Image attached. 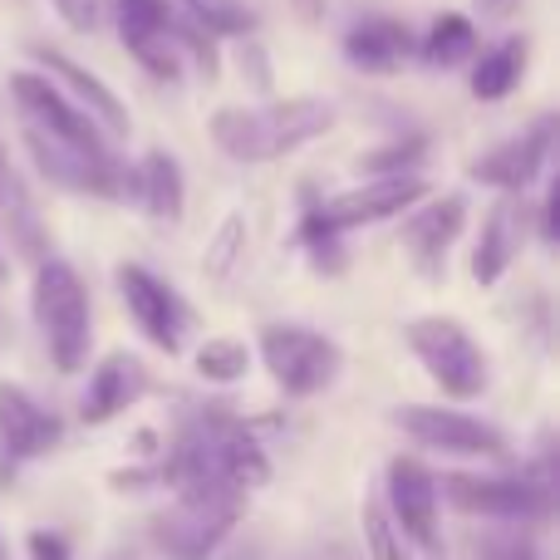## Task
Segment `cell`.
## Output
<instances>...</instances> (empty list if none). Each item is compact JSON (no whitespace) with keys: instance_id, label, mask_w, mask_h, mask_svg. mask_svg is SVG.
Segmentation results:
<instances>
[{"instance_id":"23","label":"cell","mask_w":560,"mask_h":560,"mask_svg":"<svg viewBox=\"0 0 560 560\" xmlns=\"http://www.w3.org/2000/svg\"><path fill=\"white\" fill-rule=\"evenodd\" d=\"M472 49H477V25L467 15H457V10H447V15H438L423 35V65L428 69H457L472 59Z\"/></svg>"},{"instance_id":"11","label":"cell","mask_w":560,"mask_h":560,"mask_svg":"<svg viewBox=\"0 0 560 560\" xmlns=\"http://www.w3.org/2000/svg\"><path fill=\"white\" fill-rule=\"evenodd\" d=\"M114 30L153 79H177L183 59L173 35V0H114Z\"/></svg>"},{"instance_id":"37","label":"cell","mask_w":560,"mask_h":560,"mask_svg":"<svg viewBox=\"0 0 560 560\" xmlns=\"http://www.w3.org/2000/svg\"><path fill=\"white\" fill-rule=\"evenodd\" d=\"M0 560H5V546H0Z\"/></svg>"},{"instance_id":"30","label":"cell","mask_w":560,"mask_h":560,"mask_svg":"<svg viewBox=\"0 0 560 560\" xmlns=\"http://www.w3.org/2000/svg\"><path fill=\"white\" fill-rule=\"evenodd\" d=\"M25 556L30 560H74L69 556V541L65 536H55V532H30L25 536Z\"/></svg>"},{"instance_id":"34","label":"cell","mask_w":560,"mask_h":560,"mask_svg":"<svg viewBox=\"0 0 560 560\" xmlns=\"http://www.w3.org/2000/svg\"><path fill=\"white\" fill-rule=\"evenodd\" d=\"M290 10H295L305 25H319V20L329 15V0H290Z\"/></svg>"},{"instance_id":"36","label":"cell","mask_w":560,"mask_h":560,"mask_svg":"<svg viewBox=\"0 0 560 560\" xmlns=\"http://www.w3.org/2000/svg\"><path fill=\"white\" fill-rule=\"evenodd\" d=\"M0 276H5V261H0Z\"/></svg>"},{"instance_id":"31","label":"cell","mask_w":560,"mask_h":560,"mask_svg":"<svg viewBox=\"0 0 560 560\" xmlns=\"http://www.w3.org/2000/svg\"><path fill=\"white\" fill-rule=\"evenodd\" d=\"M242 69L252 74V84L256 89H271V65H266V55H261V45H256V35H242Z\"/></svg>"},{"instance_id":"12","label":"cell","mask_w":560,"mask_h":560,"mask_svg":"<svg viewBox=\"0 0 560 560\" xmlns=\"http://www.w3.org/2000/svg\"><path fill=\"white\" fill-rule=\"evenodd\" d=\"M428 192L423 177H374V183L354 187V192H339L329 197V202H315L319 222L329 226L335 236L345 232H359V226H374V222H388V217L408 212V207H418Z\"/></svg>"},{"instance_id":"33","label":"cell","mask_w":560,"mask_h":560,"mask_svg":"<svg viewBox=\"0 0 560 560\" xmlns=\"http://www.w3.org/2000/svg\"><path fill=\"white\" fill-rule=\"evenodd\" d=\"M556 236H560V183L551 187V197H546V207H541V242L556 246Z\"/></svg>"},{"instance_id":"14","label":"cell","mask_w":560,"mask_h":560,"mask_svg":"<svg viewBox=\"0 0 560 560\" xmlns=\"http://www.w3.org/2000/svg\"><path fill=\"white\" fill-rule=\"evenodd\" d=\"M463 226H467V197L463 192L428 197V202H418L413 212H408L398 242H404L408 261H413L418 271H423L428 280H438L443 276L447 252H453V242L463 236Z\"/></svg>"},{"instance_id":"2","label":"cell","mask_w":560,"mask_h":560,"mask_svg":"<svg viewBox=\"0 0 560 560\" xmlns=\"http://www.w3.org/2000/svg\"><path fill=\"white\" fill-rule=\"evenodd\" d=\"M30 305H35V325L49 345V359H55L59 374H79L89 359V290L84 280L74 276V266L49 256V261L35 266V290H30Z\"/></svg>"},{"instance_id":"8","label":"cell","mask_w":560,"mask_h":560,"mask_svg":"<svg viewBox=\"0 0 560 560\" xmlns=\"http://www.w3.org/2000/svg\"><path fill=\"white\" fill-rule=\"evenodd\" d=\"M394 423L404 428L413 443L438 447L453 457H506V438L492 423L457 408H438V404H404L394 408Z\"/></svg>"},{"instance_id":"1","label":"cell","mask_w":560,"mask_h":560,"mask_svg":"<svg viewBox=\"0 0 560 560\" xmlns=\"http://www.w3.org/2000/svg\"><path fill=\"white\" fill-rule=\"evenodd\" d=\"M207 128H212L217 148L236 163H276V158L329 133L335 128V104L315 94H295L266 108H217Z\"/></svg>"},{"instance_id":"25","label":"cell","mask_w":560,"mask_h":560,"mask_svg":"<svg viewBox=\"0 0 560 560\" xmlns=\"http://www.w3.org/2000/svg\"><path fill=\"white\" fill-rule=\"evenodd\" d=\"M187 25H197L202 35H252L256 30V10L242 5V0H187Z\"/></svg>"},{"instance_id":"15","label":"cell","mask_w":560,"mask_h":560,"mask_svg":"<svg viewBox=\"0 0 560 560\" xmlns=\"http://www.w3.org/2000/svg\"><path fill=\"white\" fill-rule=\"evenodd\" d=\"M30 59L39 65V74H45L49 84H65L69 94H74V104L84 108V114L94 118L98 128H108L114 138L128 133V108L118 104L114 89H108L98 74H89L79 59H69L65 49H55V45H30Z\"/></svg>"},{"instance_id":"19","label":"cell","mask_w":560,"mask_h":560,"mask_svg":"<svg viewBox=\"0 0 560 560\" xmlns=\"http://www.w3.org/2000/svg\"><path fill=\"white\" fill-rule=\"evenodd\" d=\"M408 55H413V35H408V25H398L388 15L359 20L345 35V59L364 74H394L398 65H408Z\"/></svg>"},{"instance_id":"20","label":"cell","mask_w":560,"mask_h":560,"mask_svg":"<svg viewBox=\"0 0 560 560\" xmlns=\"http://www.w3.org/2000/svg\"><path fill=\"white\" fill-rule=\"evenodd\" d=\"M133 197L158 222H183V207H187L183 163H177L173 153H148L143 167L133 173Z\"/></svg>"},{"instance_id":"3","label":"cell","mask_w":560,"mask_h":560,"mask_svg":"<svg viewBox=\"0 0 560 560\" xmlns=\"http://www.w3.org/2000/svg\"><path fill=\"white\" fill-rule=\"evenodd\" d=\"M236 506H242V492H232L226 482L187 487V492H177L173 512L153 522V541L173 560H207L232 532Z\"/></svg>"},{"instance_id":"22","label":"cell","mask_w":560,"mask_h":560,"mask_svg":"<svg viewBox=\"0 0 560 560\" xmlns=\"http://www.w3.org/2000/svg\"><path fill=\"white\" fill-rule=\"evenodd\" d=\"M526 59H532V49H526V39H506V45L487 49V55L472 65V94H477V98H487V104H497V98H506L516 84H522V74H526Z\"/></svg>"},{"instance_id":"21","label":"cell","mask_w":560,"mask_h":560,"mask_svg":"<svg viewBox=\"0 0 560 560\" xmlns=\"http://www.w3.org/2000/svg\"><path fill=\"white\" fill-rule=\"evenodd\" d=\"M0 226H5L10 246H15L20 256L45 261V232H39V217H35V207H30L25 187H20L15 167H10L5 148H0Z\"/></svg>"},{"instance_id":"29","label":"cell","mask_w":560,"mask_h":560,"mask_svg":"<svg viewBox=\"0 0 560 560\" xmlns=\"http://www.w3.org/2000/svg\"><path fill=\"white\" fill-rule=\"evenodd\" d=\"M477 560H541L536 556V541L522 532H502V536H487L477 546Z\"/></svg>"},{"instance_id":"13","label":"cell","mask_w":560,"mask_h":560,"mask_svg":"<svg viewBox=\"0 0 560 560\" xmlns=\"http://www.w3.org/2000/svg\"><path fill=\"white\" fill-rule=\"evenodd\" d=\"M551 153H556V118L546 114V118H536L526 133L506 138L492 153L472 158L467 177L482 187H497V192H526V187L536 183V173L551 163Z\"/></svg>"},{"instance_id":"10","label":"cell","mask_w":560,"mask_h":560,"mask_svg":"<svg viewBox=\"0 0 560 560\" xmlns=\"http://www.w3.org/2000/svg\"><path fill=\"white\" fill-rule=\"evenodd\" d=\"M388 516L398 536L413 541L423 556H443L438 536V477L418 457H394L388 463Z\"/></svg>"},{"instance_id":"26","label":"cell","mask_w":560,"mask_h":560,"mask_svg":"<svg viewBox=\"0 0 560 560\" xmlns=\"http://www.w3.org/2000/svg\"><path fill=\"white\" fill-rule=\"evenodd\" d=\"M246 369H252V349H246L242 339H207V345L197 349V374H202L207 384H236Z\"/></svg>"},{"instance_id":"6","label":"cell","mask_w":560,"mask_h":560,"mask_svg":"<svg viewBox=\"0 0 560 560\" xmlns=\"http://www.w3.org/2000/svg\"><path fill=\"white\" fill-rule=\"evenodd\" d=\"M256 349H261V364L271 369V378L290 398L319 394L339 374V345L305 325H266Z\"/></svg>"},{"instance_id":"35","label":"cell","mask_w":560,"mask_h":560,"mask_svg":"<svg viewBox=\"0 0 560 560\" xmlns=\"http://www.w3.org/2000/svg\"><path fill=\"white\" fill-rule=\"evenodd\" d=\"M310 560H345V556H339V551H329V556H325V551H315Z\"/></svg>"},{"instance_id":"28","label":"cell","mask_w":560,"mask_h":560,"mask_svg":"<svg viewBox=\"0 0 560 560\" xmlns=\"http://www.w3.org/2000/svg\"><path fill=\"white\" fill-rule=\"evenodd\" d=\"M359 522H364V546H369V556H374V560H408V556H404V536H398V526H394V516H388V506L364 502Z\"/></svg>"},{"instance_id":"9","label":"cell","mask_w":560,"mask_h":560,"mask_svg":"<svg viewBox=\"0 0 560 560\" xmlns=\"http://www.w3.org/2000/svg\"><path fill=\"white\" fill-rule=\"evenodd\" d=\"M118 295H124L133 325L143 329L148 345H158L163 354H177L183 349V329H187V305L167 280H158L148 266L124 261L118 266Z\"/></svg>"},{"instance_id":"32","label":"cell","mask_w":560,"mask_h":560,"mask_svg":"<svg viewBox=\"0 0 560 560\" xmlns=\"http://www.w3.org/2000/svg\"><path fill=\"white\" fill-rule=\"evenodd\" d=\"M49 5L59 10V20L69 30H94V20H98V0H49Z\"/></svg>"},{"instance_id":"7","label":"cell","mask_w":560,"mask_h":560,"mask_svg":"<svg viewBox=\"0 0 560 560\" xmlns=\"http://www.w3.org/2000/svg\"><path fill=\"white\" fill-rule=\"evenodd\" d=\"M447 506L463 516H492V522H546L551 516V487L526 482V477H443Z\"/></svg>"},{"instance_id":"24","label":"cell","mask_w":560,"mask_h":560,"mask_svg":"<svg viewBox=\"0 0 560 560\" xmlns=\"http://www.w3.org/2000/svg\"><path fill=\"white\" fill-rule=\"evenodd\" d=\"M242 256H246V217L232 212V217H222V226L212 232V242H207V252H202V276H207V285L222 290L226 280L236 276Z\"/></svg>"},{"instance_id":"16","label":"cell","mask_w":560,"mask_h":560,"mask_svg":"<svg viewBox=\"0 0 560 560\" xmlns=\"http://www.w3.org/2000/svg\"><path fill=\"white\" fill-rule=\"evenodd\" d=\"M65 428L49 408H39L20 384H0V453L10 463H30L59 447Z\"/></svg>"},{"instance_id":"17","label":"cell","mask_w":560,"mask_h":560,"mask_svg":"<svg viewBox=\"0 0 560 560\" xmlns=\"http://www.w3.org/2000/svg\"><path fill=\"white\" fill-rule=\"evenodd\" d=\"M522 236H526V197L522 192H502L492 202L482 222V236H477V252H472V280L477 285H497L512 266V256L522 252Z\"/></svg>"},{"instance_id":"4","label":"cell","mask_w":560,"mask_h":560,"mask_svg":"<svg viewBox=\"0 0 560 560\" xmlns=\"http://www.w3.org/2000/svg\"><path fill=\"white\" fill-rule=\"evenodd\" d=\"M408 349L413 359L428 369L438 388L447 398H477L487 388V354L477 349V339L467 335L457 319L447 315H428V319H413L408 325Z\"/></svg>"},{"instance_id":"27","label":"cell","mask_w":560,"mask_h":560,"mask_svg":"<svg viewBox=\"0 0 560 560\" xmlns=\"http://www.w3.org/2000/svg\"><path fill=\"white\" fill-rule=\"evenodd\" d=\"M423 158H428L423 138H404V143H388V148H378V153L359 158V167H364L369 177H408Z\"/></svg>"},{"instance_id":"18","label":"cell","mask_w":560,"mask_h":560,"mask_svg":"<svg viewBox=\"0 0 560 560\" xmlns=\"http://www.w3.org/2000/svg\"><path fill=\"white\" fill-rule=\"evenodd\" d=\"M143 394H148L143 364H138L133 354H108L104 364L94 369V378H89V394H84L79 418H84L89 428H98V423H108V418H118L124 408H133Z\"/></svg>"},{"instance_id":"5","label":"cell","mask_w":560,"mask_h":560,"mask_svg":"<svg viewBox=\"0 0 560 560\" xmlns=\"http://www.w3.org/2000/svg\"><path fill=\"white\" fill-rule=\"evenodd\" d=\"M10 94H15V104H20V114H25L30 133L49 138V143L69 148V153H79V158H114V153H108L104 128H98L94 118L74 104V98L59 94V84H49L45 74H35V69L10 74Z\"/></svg>"}]
</instances>
